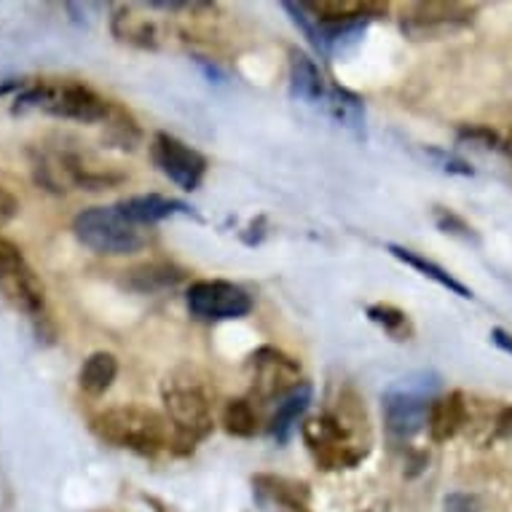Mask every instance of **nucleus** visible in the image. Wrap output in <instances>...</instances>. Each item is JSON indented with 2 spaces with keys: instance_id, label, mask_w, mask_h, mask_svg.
Masks as SVG:
<instances>
[{
  "instance_id": "obj_8",
  "label": "nucleus",
  "mask_w": 512,
  "mask_h": 512,
  "mask_svg": "<svg viewBox=\"0 0 512 512\" xmlns=\"http://www.w3.org/2000/svg\"><path fill=\"white\" fill-rule=\"evenodd\" d=\"M185 306L196 319L204 322H226V319H242L252 311V298L234 282L223 279H202L194 282L185 293Z\"/></svg>"
},
{
  "instance_id": "obj_24",
  "label": "nucleus",
  "mask_w": 512,
  "mask_h": 512,
  "mask_svg": "<svg viewBox=\"0 0 512 512\" xmlns=\"http://www.w3.org/2000/svg\"><path fill=\"white\" fill-rule=\"evenodd\" d=\"M223 427H226L228 435L252 437L258 429V416L247 400H228L226 408H223Z\"/></svg>"
},
{
  "instance_id": "obj_27",
  "label": "nucleus",
  "mask_w": 512,
  "mask_h": 512,
  "mask_svg": "<svg viewBox=\"0 0 512 512\" xmlns=\"http://www.w3.org/2000/svg\"><path fill=\"white\" fill-rule=\"evenodd\" d=\"M432 156L437 159V164H440V169L443 172H448V175H462V177H472L475 175V169L467 164V161L456 159L454 153H443V151H432Z\"/></svg>"
},
{
  "instance_id": "obj_12",
  "label": "nucleus",
  "mask_w": 512,
  "mask_h": 512,
  "mask_svg": "<svg viewBox=\"0 0 512 512\" xmlns=\"http://www.w3.org/2000/svg\"><path fill=\"white\" fill-rule=\"evenodd\" d=\"M478 6L467 3H413L403 11V33L411 38H432L445 30L470 25Z\"/></svg>"
},
{
  "instance_id": "obj_1",
  "label": "nucleus",
  "mask_w": 512,
  "mask_h": 512,
  "mask_svg": "<svg viewBox=\"0 0 512 512\" xmlns=\"http://www.w3.org/2000/svg\"><path fill=\"white\" fill-rule=\"evenodd\" d=\"M303 440L317 467L328 472L352 470L370 451L365 408L352 392H346L333 408L303 424Z\"/></svg>"
},
{
  "instance_id": "obj_7",
  "label": "nucleus",
  "mask_w": 512,
  "mask_h": 512,
  "mask_svg": "<svg viewBox=\"0 0 512 512\" xmlns=\"http://www.w3.org/2000/svg\"><path fill=\"white\" fill-rule=\"evenodd\" d=\"M0 295L27 317H41L46 306L43 282L9 239H0Z\"/></svg>"
},
{
  "instance_id": "obj_28",
  "label": "nucleus",
  "mask_w": 512,
  "mask_h": 512,
  "mask_svg": "<svg viewBox=\"0 0 512 512\" xmlns=\"http://www.w3.org/2000/svg\"><path fill=\"white\" fill-rule=\"evenodd\" d=\"M17 212H19L17 196L11 194V191H6V188L0 185V228L9 226L11 220L17 218Z\"/></svg>"
},
{
  "instance_id": "obj_22",
  "label": "nucleus",
  "mask_w": 512,
  "mask_h": 512,
  "mask_svg": "<svg viewBox=\"0 0 512 512\" xmlns=\"http://www.w3.org/2000/svg\"><path fill=\"white\" fill-rule=\"evenodd\" d=\"M255 486L261 488V491H266L271 499H277L279 504L290 507L293 512H303L306 510V504H309V488L303 486V483L261 475V478H255Z\"/></svg>"
},
{
  "instance_id": "obj_33",
  "label": "nucleus",
  "mask_w": 512,
  "mask_h": 512,
  "mask_svg": "<svg viewBox=\"0 0 512 512\" xmlns=\"http://www.w3.org/2000/svg\"><path fill=\"white\" fill-rule=\"evenodd\" d=\"M502 151L507 153V156H510V159H512V132H510V135H507V140H502Z\"/></svg>"
},
{
  "instance_id": "obj_10",
  "label": "nucleus",
  "mask_w": 512,
  "mask_h": 512,
  "mask_svg": "<svg viewBox=\"0 0 512 512\" xmlns=\"http://www.w3.org/2000/svg\"><path fill=\"white\" fill-rule=\"evenodd\" d=\"M151 159L169 183H175L180 191H188V194L196 191L207 175V159L202 153L167 132H159L153 137Z\"/></svg>"
},
{
  "instance_id": "obj_21",
  "label": "nucleus",
  "mask_w": 512,
  "mask_h": 512,
  "mask_svg": "<svg viewBox=\"0 0 512 512\" xmlns=\"http://www.w3.org/2000/svg\"><path fill=\"white\" fill-rule=\"evenodd\" d=\"M322 108L328 110L330 116L336 118L338 124L349 126V129H360L362 121H365V108H362V100L357 94L346 92L341 86H330L328 100Z\"/></svg>"
},
{
  "instance_id": "obj_31",
  "label": "nucleus",
  "mask_w": 512,
  "mask_h": 512,
  "mask_svg": "<svg viewBox=\"0 0 512 512\" xmlns=\"http://www.w3.org/2000/svg\"><path fill=\"white\" fill-rule=\"evenodd\" d=\"M496 435H512V408H504V411L499 413V419H496Z\"/></svg>"
},
{
  "instance_id": "obj_15",
  "label": "nucleus",
  "mask_w": 512,
  "mask_h": 512,
  "mask_svg": "<svg viewBox=\"0 0 512 512\" xmlns=\"http://www.w3.org/2000/svg\"><path fill=\"white\" fill-rule=\"evenodd\" d=\"M467 416H470V411H467V400H464L462 392H448V395L437 397L432 403V411H429V437L435 443L454 440L467 424Z\"/></svg>"
},
{
  "instance_id": "obj_32",
  "label": "nucleus",
  "mask_w": 512,
  "mask_h": 512,
  "mask_svg": "<svg viewBox=\"0 0 512 512\" xmlns=\"http://www.w3.org/2000/svg\"><path fill=\"white\" fill-rule=\"evenodd\" d=\"M19 86H22V81H17V78H6V81H0V97L14 92V89H19Z\"/></svg>"
},
{
  "instance_id": "obj_13",
  "label": "nucleus",
  "mask_w": 512,
  "mask_h": 512,
  "mask_svg": "<svg viewBox=\"0 0 512 512\" xmlns=\"http://www.w3.org/2000/svg\"><path fill=\"white\" fill-rule=\"evenodd\" d=\"M330 81L306 51H290V94L293 100L322 108L330 94Z\"/></svg>"
},
{
  "instance_id": "obj_3",
  "label": "nucleus",
  "mask_w": 512,
  "mask_h": 512,
  "mask_svg": "<svg viewBox=\"0 0 512 512\" xmlns=\"http://www.w3.org/2000/svg\"><path fill=\"white\" fill-rule=\"evenodd\" d=\"M164 405H167V421L175 435L172 448L180 454L194 451L204 437L212 432V403L204 381L191 373H175L164 381L161 389Z\"/></svg>"
},
{
  "instance_id": "obj_16",
  "label": "nucleus",
  "mask_w": 512,
  "mask_h": 512,
  "mask_svg": "<svg viewBox=\"0 0 512 512\" xmlns=\"http://www.w3.org/2000/svg\"><path fill=\"white\" fill-rule=\"evenodd\" d=\"M311 397H314V387L309 381H301L298 387L290 389L282 400L277 403V411L271 416L269 435L277 440L279 445H285L293 437L298 421L303 419V413L309 411Z\"/></svg>"
},
{
  "instance_id": "obj_9",
  "label": "nucleus",
  "mask_w": 512,
  "mask_h": 512,
  "mask_svg": "<svg viewBox=\"0 0 512 512\" xmlns=\"http://www.w3.org/2000/svg\"><path fill=\"white\" fill-rule=\"evenodd\" d=\"M282 9L290 14L293 25L306 35V41L314 46V51L322 59L344 54L349 46L360 41L365 35V27H368V22H322V19L311 17L303 3H282Z\"/></svg>"
},
{
  "instance_id": "obj_17",
  "label": "nucleus",
  "mask_w": 512,
  "mask_h": 512,
  "mask_svg": "<svg viewBox=\"0 0 512 512\" xmlns=\"http://www.w3.org/2000/svg\"><path fill=\"white\" fill-rule=\"evenodd\" d=\"M124 287L132 293H161L172 290L185 279V271L172 266V263H143L132 271H124Z\"/></svg>"
},
{
  "instance_id": "obj_26",
  "label": "nucleus",
  "mask_w": 512,
  "mask_h": 512,
  "mask_svg": "<svg viewBox=\"0 0 512 512\" xmlns=\"http://www.w3.org/2000/svg\"><path fill=\"white\" fill-rule=\"evenodd\" d=\"M435 223L437 228L443 231V234L459 236L464 242H478V234L472 231V226H467L459 215H454L451 210H443V207H437L435 210Z\"/></svg>"
},
{
  "instance_id": "obj_5",
  "label": "nucleus",
  "mask_w": 512,
  "mask_h": 512,
  "mask_svg": "<svg viewBox=\"0 0 512 512\" xmlns=\"http://www.w3.org/2000/svg\"><path fill=\"white\" fill-rule=\"evenodd\" d=\"M440 376L437 373H413L400 378L381 397V411H384V427L389 437L400 443L411 440L429 424V411L437 400Z\"/></svg>"
},
{
  "instance_id": "obj_4",
  "label": "nucleus",
  "mask_w": 512,
  "mask_h": 512,
  "mask_svg": "<svg viewBox=\"0 0 512 512\" xmlns=\"http://www.w3.org/2000/svg\"><path fill=\"white\" fill-rule=\"evenodd\" d=\"M113 108H116L113 102L78 81H41L19 94L14 113L43 110L49 116L70 118L81 124H100V121L108 124Z\"/></svg>"
},
{
  "instance_id": "obj_2",
  "label": "nucleus",
  "mask_w": 512,
  "mask_h": 512,
  "mask_svg": "<svg viewBox=\"0 0 512 512\" xmlns=\"http://www.w3.org/2000/svg\"><path fill=\"white\" fill-rule=\"evenodd\" d=\"M92 429L105 443L135 451L140 456H159L175 443L169 421L161 413L140 405H121L97 413L92 419Z\"/></svg>"
},
{
  "instance_id": "obj_23",
  "label": "nucleus",
  "mask_w": 512,
  "mask_h": 512,
  "mask_svg": "<svg viewBox=\"0 0 512 512\" xmlns=\"http://www.w3.org/2000/svg\"><path fill=\"white\" fill-rule=\"evenodd\" d=\"M368 319L373 325L384 330L389 338H395V341H408L413 336V325L408 314L403 309H397L392 303H373L365 309Z\"/></svg>"
},
{
  "instance_id": "obj_19",
  "label": "nucleus",
  "mask_w": 512,
  "mask_h": 512,
  "mask_svg": "<svg viewBox=\"0 0 512 512\" xmlns=\"http://www.w3.org/2000/svg\"><path fill=\"white\" fill-rule=\"evenodd\" d=\"M387 250L395 255L397 261H403L405 266H411V269H416L427 279H432L435 285L445 287L448 293L459 295V298H472L470 287L462 285V282H459V279H456L451 271H445L443 266H437V263L427 261V258H424V255H419V252L408 250V247H400V244H389Z\"/></svg>"
},
{
  "instance_id": "obj_18",
  "label": "nucleus",
  "mask_w": 512,
  "mask_h": 512,
  "mask_svg": "<svg viewBox=\"0 0 512 512\" xmlns=\"http://www.w3.org/2000/svg\"><path fill=\"white\" fill-rule=\"evenodd\" d=\"M311 17L322 22H370L378 17L387 6L368 3V0H319V3H303Z\"/></svg>"
},
{
  "instance_id": "obj_11",
  "label": "nucleus",
  "mask_w": 512,
  "mask_h": 512,
  "mask_svg": "<svg viewBox=\"0 0 512 512\" xmlns=\"http://www.w3.org/2000/svg\"><path fill=\"white\" fill-rule=\"evenodd\" d=\"M252 368V392L263 400H274L277 403L282 397L301 384V365L285 352H279L274 346H263L250 357Z\"/></svg>"
},
{
  "instance_id": "obj_29",
  "label": "nucleus",
  "mask_w": 512,
  "mask_h": 512,
  "mask_svg": "<svg viewBox=\"0 0 512 512\" xmlns=\"http://www.w3.org/2000/svg\"><path fill=\"white\" fill-rule=\"evenodd\" d=\"M445 512H478V504L467 494H451L445 499Z\"/></svg>"
},
{
  "instance_id": "obj_20",
  "label": "nucleus",
  "mask_w": 512,
  "mask_h": 512,
  "mask_svg": "<svg viewBox=\"0 0 512 512\" xmlns=\"http://www.w3.org/2000/svg\"><path fill=\"white\" fill-rule=\"evenodd\" d=\"M118 376V360L110 352L89 354L78 373V384L89 397H102Z\"/></svg>"
},
{
  "instance_id": "obj_30",
  "label": "nucleus",
  "mask_w": 512,
  "mask_h": 512,
  "mask_svg": "<svg viewBox=\"0 0 512 512\" xmlns=\"http://www.w3.org/2000/svg\"><path fill=\"white\" fill-rule=\"evenodd\" d=\"M491 341H494V344L499 346L502 352L512 354V333H507V330H502V328H494L491 330Z\"/></svg>"
},
{
  "instance_id": "obj_6",
  "label": "nucleus",
  "mask_w": 512,
  "mask_h": 512,
  "mask_svg": "<svg viewBox=\"0 0 512 512\" xmlns=\"http://www.w3.org/2000/svg\"><path fill=\"white\" fill-rule=\"evenodd\" d=\"M73 234L86 250L108 255V258L132 255V252L143 250L148 242L143 228L126 220L116 204L113 207H89V210L78 212L73 220Z\"/></svg>"
},
{
  "instance_id": "obj_14",
  "label": "nucleus",
  "mask_w": 512,
  "mask_h": 512,
  "mask_svg": "<svg viewBox=\"0 0 512 512\" xmlns=\"http://www.w3.org/2000/svg\"><path fill=\"white\" fill-rule=\"evenodd\" d=\"M118 212L126 220H132L135 226H153L159 220L175 218V215H191V207L180 199H169L161 194H143V196H129L116 204Z\"/></svg>"
},
{
  "instance_id": "obj_25",
  "label": "nucleus",
  "mask_w": 512,
  "mask_h": 512,
  "mask_svg": "<svg viewBox=\"0 0 512 512\" xmlns=\"http://www.w3.org/2000/svg\"><path fill=\"white\" fill-rule=\"evenodd\" d=\"M459 143H467L480 151H502V137L496 135L494 129L488 126H462L459 129Z\"/></svg>"
}]
</instances>
